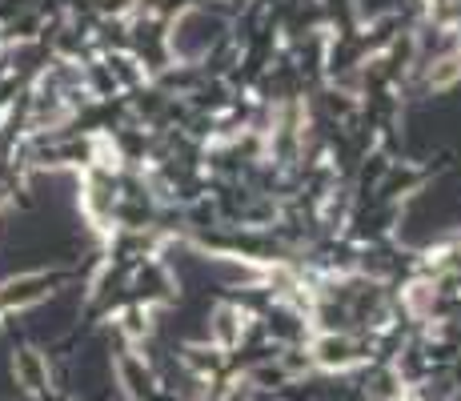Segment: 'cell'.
I'll list each match as a JSON object with an SVG mask.
<instances>
[{"mask_svg":"<svg viewBox=\"0 0 461 401\" xmlns=\"http://www.w3.org/2000/svg\"><path fill=\"white\" fill-rule=\"evenodd\" d=\"M13 378L24 394H44V389H49V358H44L41 350H16Z\"/></svg>","mask_w":461,"mask_h":401,"instance_id":"cell-1","label":"cell"}]
</instances>
